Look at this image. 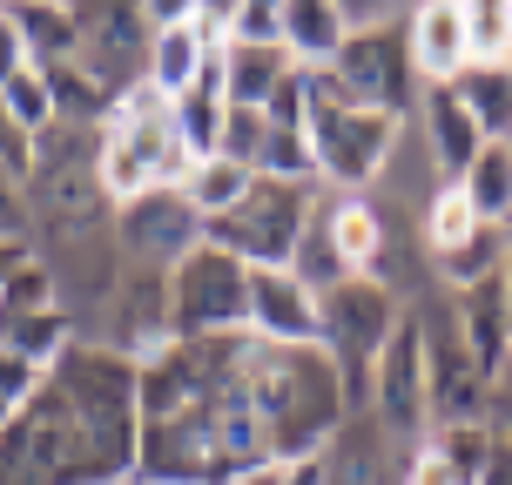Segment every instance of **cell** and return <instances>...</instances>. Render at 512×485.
Here are the masks:
<instances>
[{
  "mask_svg": "<svg viewBox=\"0 0 512 485\" xmlns=\"http://www.w3.org/2000/svg\"><path fill=\"white\" fill-rule=\"evenodd\" d=\"M250 405L270 432L277 465L324 459V445L337 438V425L351 418L344 405V378L324 344H250Z\"/></svg>",
  "mask_w": 512,
  "mask_h": 485,
  "instance_id": "obj_1",
  "label": "cell"
},
{
  "mask_svg": "<svg viewBox=\"0 0 512 485\" xmlns=\"http://www.w3.org/2000/svg\"><path fill=\"white\" fill-rule=\"evenodd\" d=\"M297 75H304V135H310V155H317V182H331L337 196H371L405 122L378 115V108H358L331 81V68H297Z\"/></svg>",
  "mask_w": 512,
  "mask_h": 485,
  "instance_id": "obj_2",
  "label": "cell"
},
{
  "mask_svg": "<svg viewBox=\"0 0 512 485\" xmlns=\"http://www.w3.org/2000/svg\"><path fill=\"white\" fill-rule=\"evenodd\" d=\"M398 324H405V297L384 290L378 277H344L337 290L317 297V344L331 351L337 378H344L351 418L371 411V364L384 358V344H391Z\"/></svg>",
  "mask_w": 512,
  "mask_h": 485,
  "instance_id": "obj_3",
  "label": "cell"
},
{
  "mask_svg": "<svg viewBox=\"0 0 512 485\" xmlns=\"http://www.w3.org/2000/svg\"><path fill=\"white\" fill-rule=\"evenodd\" d=\"M310 182H277V176H256L250 196L230 209V216H216L203 223V243L216 250H230L236 263H250V270H290V256H297V236L310 230Z\"/></svg>",
  "mask_w": 512,
  "mask_h": 485,
  "instance_id": "obj_4",
  "label": "cell"
},
{
  "mask_svg": "<svg viewBox=\"0 0 512 485\" xmlns=\"http://www.w3.org/2000/svg\"><path fill=\"white\" fill-rule=\"evenodd\" d=\"M169 310H176V337H236L250 331V263L230 250L203 243L169 270Z\"/></svg>",
  "mask_w": 512,
  "mask_h": 485,
  "instance_id": "obj_5",
  "label": "cell"
},
{
  "mask_svg": "<svg viewBox=\"0 0 512 485\" xmlns=\"http://www.w3.org/2000/svg\"><path fill=\"white\" fill-rule=\"evenodd\" d=\"M371 418L384 425V438L398 452H418L432 438V384H425V337H418V317L405 304V324L391 331L384 358L371 364Z\"/></svg>",
  "mask_w": 512,
  "mask_h": 485,
  "instance_id": "obj_6",
  "label": "cell"
},
{
  "mask_svg": "<svg viewBox=\"0 0 512 485\" xmlns=\"http://www.w3.org/2000/svg\"><path fill=\"white\" fill-rule=\"evenodd\" d=\"M331 81L351 95L358 108H378V115H398L411 122L418 108V75H411V48L405 27H378V34H351L331 61Z\"/></svg>",
  "mask_w": 512,
  "mask_h": 485,
  "instance_id": "obj_7",
  "label": "cell"
},
{
  "mask_svg": "<svg viewBox=\"0 0 512 485\" xmlns=\"http://www.w3.org/2000/svg\"><path fill=\"white\" fill-rule=\"evenodd\" d=\"M115 243L135 270H176L182 256L203 250V216L189 209L182 189H149V196H135V203L115 209Z\"/></svg>",
  "mask_w": 512,
  "mask_h": 485,
  "instance_id": "obj_8",
  "label": "cell"
},
{
  "mask_svg": "<svg viewBox=\"0 0 512 485\" xmlns=\"http://www.w3.org/2000/svg\"><path fill=\"white\" fill-rule=\"evenodd\" d=\"M405 48H411V75L418 88H452L472 68L465 48V0H418L405 21Z\"/></svg>",
  "mask_w": 512,
  "mask_h": 485,
  "instance_id": "obj_9",
  "label": "cell"
},
{
  "mask_svg": "<svg viewBox=\"0 0 512 485\" xmlns=\"http://www.w3.org/2000/svg\"><path fill=\"white\" fill-rule=\"evenodd\" d=\"M411 128L425 135V149H432L438 176L459 182L472 169V155L486 149V128L472 122V108L452 95V88H418V108H411Z\"/></svg>",
  "mask_w": 512,
  "mask_h": 485,
  "instance_id": "obj_10",
  "label": "cell"
},
{
  "mask_svg": "<svg viewBox=\"0 0 512 485\" xmlns=\"http://www.w3.org/2000/svg\"><path fill=\"white\" fill-rule=\"evenodd\" d=\"M250 337L256 344H317V297L290 270H250Z\"/></svg>",
  "mask_w": 512,
  "mask_h": 485,
  "instance_id": "obj_11",
  "label": "cell"
},
{
  "mask_svg": "<svg viewBox=\"0 0 512 485\" xmlns=\"http://www.w3.org/2000/svg\"><path fill=\"white\" fill-rule=\"evenodd\" d=\"M317 209H324V230H331L344 270L351 277H378L384 243H391V223H384L378 196H331V203H317Z\"/></svg>",
  "mask_w": 512,
  "mask_h": 485,
  "instance_id": "obj_12",
  "label": "cell"
},
{
  "mask_svg": "<svg viewBox=\"0 0 512 485\" xmlns=\"http://www.w3.org/2000/svg\"><path fill=\"white\" fill-rule=\"evenodd\" d=\"M344 7L337 0H283V54L297 68H331L344 48Z\"/></svg>",
  "mask_w": 512,
  "mask_h": 485,
  "instance_id": "obj_13",
  "label": "cell"
},
{
  "mask_svg": "<svg viewBox=\"0 0 512 485\" xmlns=\"http://www.w3.org/2000/svg\"><path fill=\"white\" fill-rule=\"evenodd\" d=\"M290 75H297V61L283 48H223V95H230V108H256L263 115L290 88Z\"/></svg>",
  "mask_w": 512,
  "mask_h": 485,
  "instance_id": "obj_14",
  "label": "cell"
},
{
  "mask_svg": "<svg viewBox=\"0 0 512 485\" xmlns=\"http://www.w3.org/2000/svg\"><path fill=\"white\" fill-rule=\"evenodd\" d=\"M209 54H216V48H203V41L189 34V21L155 27V41H149V68H142V88H155L162 102H176V95H189V88H196V75H203Z\"/></svg>",
  "mask_w": 512,
  "mask_h": 485,
  "instance_id": "obj_15",
  "label": "cell"
},
{
  "mask_svg": "<svg viewBox=\"0 0 512 485\" xmlns=\"http://www.w3.org/2000/svg\"><path fill=\"white\" fill-rule=\"evenodd\" d=\"M459 189L486 230H512V142H486L459 176Z\"/></svg>",
  "mask_w": 512,
  "mask_h": 485,
  "instance_id": "obj_16",
  "label": "cell"
},
{
  "mask_svg": "<svg viewBox=\"0 0 512 485\" xmlns=\"http://www.w3.org/2000/svg\"><path fill=\"white\" fill-rule=\"evenodd\" d=\"M250 169H236L230 155H209V162H189V176L176 182L182 196H189V209L203 216V223H216V216H230L243 196H250Z\"/></svg>",
  "mask_w": 512,
  "mask_h": 485,
  "instance_id": "obj_17",
  "label": "cell"
},
{
  "mask_svg": "<svg viewBox=\"0 0 512 485\" xmlns=\"http://www.w3.org/2000/svg\"><path fill=\"white\" fill-rule=\"evenodd\" d=\"M14 27H21V41H27V68H61L81 48L75 7H14Z\"/></svg>",
  "mask_w": 512,
  "mask_h": 485,
  "instance_id": "obj_18",
  "label": "cell"
},
{
  "mask_svg": "<svg viewBox=\"0 0 512 485\" xmlns=\"http://www.w3.org/2000/svg\"><path fill=\"white\" fill-rule=\"evenodd\" d=\"M452 95L472 108V122L486 128V142H512V68H465Z\"/></svg>",
  "mask_w": 512,
  "mask_h": 485,
  "instance_id": "obj_19",
  "label": "cell"
},
{
  "mask_svg": "<svg viewBox=\"0 0 512 485\" xmlns=\"http://www.w3.org/2000/svg\"><path fill=\"white\" fill-rule=\"evenodd\" d=\"M68 344H75V317H61V310H41V317H0V351L41 364V371H48Z\"/></svg>",
  "mask_w": 512,
  "mask_h": 485,
  "instance_id": "obj_20",
  "label": "cell"
},
{
  "mask_svg": "<svg viewBox=\"0 0 512 485\" xmlns=\"http://www.w3.org/2000/svg\"><path fill=\"white\" fill-rule=\"evenodd\" d=\"M492 445H499V425L492 418H465V425H432V452L445 459V472L459 485H479Z\"/></svg>",
  "mask_w": 512,
  "mask_h": 485,
  "instance_id": "obj_21",
  "label": "cell"
},
{
  "mask_svg": "<svg viewBox=\"0 0 512 485\" xmlns=\"http://www.w3.org/2000/svg\"><path fill=\"white\" fill-rule=\"evenodd\" d=\"M506 250H512V236H506V230H479L472 243H459L452 256H432V270H438V283H445V290H472V283L499 277Z\"/></svg>",
  "mask_w": 512,
  "mask_h": 485,
  "instance_id": "obj_22",
  "label": "cell"
},
{
  "mask_svg": "<svg viewBox=\"0 0 512 485\" xmlns=\"http://www.w3.org/2000/svg\"><path fill=\"white\" fill-rule=\"evenodd\" d=\"M465 48H472V68H506L512 61V0H465Z\"/></svg>",
  "mask_w": 512,
  "mask_h": 485,
  "instance_id": "obj_23",
  "label": "cell"
},
{
  "mask_svg": "<svg viewBox=\"0 0 512 485\" xmlns=\"http://www.w3.org/2000/svg\"><path fill=\"white\" fill-rule=\"evenodd\" d=\"M290 277L304 283L310 297H324V290H337V283L351 277V270H344V256H337V243H331V230H324V209H310V230L297 236Z\"/></svg>",
  "mask_w": 512,
  "mask_h": 485,
  "instance_id": "obj_24",
  "label": "cell"
},
{
  "mask_svg": "<svg viewBox=\"0 0 512 485\" xmlns=\"http://www.w3.org/2000/svg\"><path fill=\"white\" fill-rule=\"evenodd\" d=\"M479 230H486V223L472 216V203H465L459 182H445V189L432 196V209H425V223H418V236H425V250H432V256H452L459 243H472Z\"/></svg>",
  "mask_w": 512,
  "mask_h": 485,
  "instance_id": "obj_25",
  "label": "cell"
},
{
  "mask_svg": "<svg viewBox=\"0 0 512 485\" xmlns=\"http://www.w3.org/2000/svg\"><path fill=\"white\" fill-rule=\"evenodd\" d=\"M0 102H7V115H14V128H21L27 142L54 122V95H48V75L41 68H21V75L0 88Z\"/></svg>",
  "mask_w": 512,
  "mask_h": 485,
  "instance_id": "obj_26",
  "label": "cell"
},
{
  "mask_svg": "<svg viewBox=\"0 0 512 485\" xmlns=\"http://www.w3.org/2000/svg\"><path fill=\"white\" fill-rule=\"evenodd\" d=\"M230 48H283V0H230Z\"/></svg>",
  "mask_w": 512,
  "mask_h": 485,
  "instance_id": "obj_27",
  "label": "cell"
},
{
  "mask_svg": "<svg viewBox=\"0 0 512 485\" xmlns=\"http://www.w3.org/2000/svg\"><path fill=\"white\" fill-rule=\"evenodd\" d=\"M263 142H270V115H256V108H230V115H223V149H216V155H230L236 169H250V176H256Z\"/></svg>",
  "mask_w": 512,
  "mask_h": 485,
  "instance_id": "obj_28",
  "label": "cell"
},
{
  "mask_svg": "<svg viewBox=\"0 0 512 485\" xmlns=\"http://www.w3.org/2000/svg\"><path fill=\"white\" fill-rule=\"evenodd\" d=\"M41 310H61V304H54V277H48V263L34 256L21 277L0 290V317H41ZM61 317H68V310H61Z\"/></svg>",
  "mask_w": 512,
  "mask_h": 485,
  "instance_id": "obj_29",
  "label": "cell"
},
{
  "mask_svg": "<svg viewBox=\"0 0 512 485\" xmlns=\"http://www.w3.org/2000/svg\"><path fill=\"white\" fill-rule=\"evenodd\" d=\"M41 364H27V358H14V351H0V432L21 418L27 405H34V391H41Z\"/></svg>",
  "mask_w": 512,
  "mask_h": 485,
  "instance_id": "obj_30",
  "label": "cell"
},
{
  "mask_svg": "<svg viewBox=\"0 0 512 485\" xmlns=\"http://www.w3.org/2000/svg\"><path fill=\"white\" fill-rule=\"evenodd\" d=\"M0 236H34V209H27L21 176L0 169Z\"/></svg>",
  "mask_w": 512,
  "mask_h": 485,
  "instance_id": "obj_31",
  "label": "cell"
},
{
  "mask_svg": "<svg viewBox=\"0 0 512 485\" xmlns=\"http://www.w3.org/2000/svg\"><path fill=\"white\" fill-rule=\"evenodd\" d=\"M27 162H34V142L14 128V115H7V102H0V169L27 182Z\"/></svg>",
  "mask_w": 512,
  "mask_h": 485,
  "instance_id": "obj_32",
  "label": "cell"
},
{
  "mask_svg": "<svg viewBox=\"0 0 512 485\" xmlns=\"http://www.w3.org/2000/svg\"><path fill=\"white\" fill-rule=\"evenodd\" d=\"M27 68V41H21V27H14V7H0V88Z\"/></svg>",
  "mask_w": 512,
  "mask_h": 485,
  "instance_id": "obj_33",
  "label": "cell"
},
{
  "mask_svg": "<svg viewBox=\"0 0 512 485\" xmlns=\"http://www.w3.org/2000/svg\"><path fill=\"white\" fill-rule=\"evenodd\" d=\"M34 263V236H0V290Z\"/></svg>",
  "mask_w": 512,
  "mask_h": 485,
  "instance_id": "obj_34",
  "label": "cell"
},
{
  "mask_svg": "<svg viewBox=\"0 0 512 485\" xmlns=\"http://www.w3.org/2000/svg\"><path fill=\"white\" fill-rule=\"evenodd\" d=\"M479 485H512V438L499 432V445H492V459H486V472H479Z\"/></svg>",
  "mask_w": 512,
  "mask_h": 485,
  "instance_id": "obj_35",
  "label": "cell"
},
{
  "mask_svg": "<svg viewBox=\"0 0 512 485\" xmlns=\"http://www.w3.org/2000/svg\"><path fill=\"white\" fill-rule=\"evenodd\" d=\"M236 485H290V465H256V472H243Z\"/></svg>",
  "mask_w": 512,
  "mask_h": 485,
  "instance_id": "obj_36",
  "label": "cell"
},
{
  "mask_svg": "<svg viewBox=\"0 0 512 485\" xmlns=\"http://www.w3.org/2000/svg\"><path fill=\"white\" fill-rule=\"evenodd\" d=\"M499 304H506V331H512V250H506V263H499Z\"/></svg>",
  "mask_w": 512,
  "mask_h": 485,
  "instance_id": "obj_37",
  "label": "cell"
},
{
  "mask_svg": "<svg viewBox=\"0 0 512 485\" xmlns=\"http://www.w3.org/2000/svg\"><path fill=\"white\" fill-rule=\"evenodd\" d=\"M128 485H169V479H128Z\"/></svg>",
  "mask_w": 512,
  "mask_h": 485,
  "instance_id": "obj_38",
  "label": "cell"
},
{
  "mask_svg": "<svg viewBox=\"0 0 512 485\" xmlns=\"http://www.w3.org/2000/svg\"><path fill=\"white\" fill-rule=\"evenodd\" d=\"M506 68H512V61H506Z\"/></svg>",
  "mask_w": 512,
  "mask_h": 485,
  "instance_id": "obj_39",
  "label": "cell"
},
{
  "mask_svg": "<svg viewBox=\"0 0 512 485\" xmlns=\"http://www.w3.org/2000/svg\"><path fill=\"white\" fill-rule=\"evenodd\" d=\"M506 236H512V230H506Z\"/></svg>",
  "mask_w": 512,
  "mask_h": 485,
  "instance_id": "obj_40",
  "label": "cell"
}]
</instances>
